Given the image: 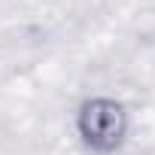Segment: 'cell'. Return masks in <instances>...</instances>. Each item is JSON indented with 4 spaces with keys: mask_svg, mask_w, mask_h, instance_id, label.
<instances>
[{
    "mask_svg": "<svg viewBox=\"0 0 155 155\" xmlns=\"http://www.w3.org/2000/svg\"><path fill=\"white\" fill-rule=\"evenodd\" d=\"M76 137L79 143L94 152V155H116L131 134V116L128 107L110 94H94L85 97L76 107V119H73Z\"/></svg>",
    "mask_w": 155,
    "mask_h": 155,
    "instance_id": "6da1fadb",
    "label": "cell"
}]
</instances>
